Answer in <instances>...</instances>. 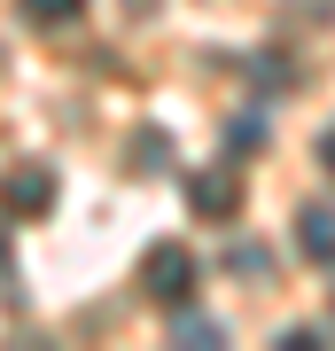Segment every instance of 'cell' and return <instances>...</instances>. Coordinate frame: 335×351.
Returning <instances> with one entry per match:
<instances>
[{
	"mask_svg": "<svg viewBox=\"0 0 335 351\" xmlns=\"http://www.w3.org/2000/svg\"><path fill=\"white\" fill-rule=\"evenodd\" d=\"M140 289H149L156 304H187L195 297V258H187L179 242H156V250L140 258Z\"/></svg>",
	"mask_w": 335,
	"mask_h": 351,
	"instance_id": "1",
	"label": "cell"
},
{
	"mask_svg": "<svg viewBox=\"0 0 335 351\" xmlns=\"http://www.w3.org/2000/svg\"><path fill=\"white\" fill-rule=\"evenodd\" d=\"M0 203H8V219H47V203H55V172H47V164H16V172L0 180Z\"/></svg>",
	"mask_w": 335,
	"mask_h": 351,
	"instance_id": "2",
	"label": "cell"
},
{
	"mask_svg": "<svg viewBox=\"0 0 335 351\" xmlns=\"http://www.w3.org/2000/svg\"><path fill=\"white\" fill-rule=\"evenodd\" d=\"M187 203H195V219H234L242 211V172L226 164V172H195L187 180Z\"/></svg>",
	"mask_w": 335,
	"mask_h": 351,
	"instance_id": "3",
	"label": "cell"
},
{
	"mask_svg": "<svg viewBox=\"0 0 335 351\" xmlns=\"http://www.w3.org/2000/svg\"><path fill=\"white\" fill-rule=\"evenodd\" d=\"M297 250L320 258V265H335V203H304V211H297Z\"/></svg>",
	"mask_w": 335,
	"mask_h": 351,
	"instance_id": "4",
	"label": "cell"
},
{
	"mask_svg": "<svg viewBox=\"0 0 335 351\" xmlns=\"http://www.w3.org/2000/svg\"><path fill=\"white\" fill-rule=\"evenodd\" d=\"M16 8H24V24H78V16H86V0H16Z\"/></svg>",
	"mask_w": 335,
	"mask_h": 351,
	"instance_id": "5",
	"label": "cell"
},
{
	"mask_svg": "<svg viewBox=\"0 0 335 351\" xmlns=\"http://www.w3.org/2000/svg\"><path fill=\"white\" fill-rule=\"evenodd\" d=\"M172 343H195V351H211V343H219V328H211V320H195V313H179V320H172Z\"/></svg>",
	"mask_w": 335,
	"mask_h": 351,
	"instance_id": "6",
	"label": "cell"
},
{
	"mask_svg": "<svg viewBox=\"0 0 335 351\" xmlns=\"http://www.w3.org/2000/svg\"><path fill=\"white\" fill-rule=\"evenodd\" d=\"M133 164H140V172H164V133H140L133 141Z\"/></svg>",
	"mask_w": 335,
	"mask_h": 351,
	"instance_id": "7",
	"label": "cell"
},
{
	"mask_svg": "<svg viewBox=\"0 0 335 351\" xmlns=\"http://www.w3.org/2000/svg\"><path fill=\"white\" fill-rule=\"evenodd\" d=\"M226 265H242V274H265V265H273V258H265L258 242H234V250H226Z\"/></svg>",
	"mask_w": 335,
	"mask_h": 351,
	"instance_id": "8",
	"label": "cell"
},
{
	"mask_svg": "<svg viewBox=\"0 0 335 351\" xmlns=\"http://www.w3.org/2000/svg\"><path fill=\"white\" fill-rule=\"evenodd\" d=\"M281 351H320V328H281Z\"/></svg>",
	"mask_w": 335,
	"mask_h": 351,
	"instance_id": "9",
	"label": "cell"
},
{
	"mask_svg": "<svg viewBox=\"0 0 335 351\" xmlns=\"http://www.w3.org/2000/svg\"><path fill=\"white\" fill-rule=\"evenodd\" d=\"M320 164H327V172H335V125L320 133Z\"/></svg>",
	"mask_w": 335,
	"mask_h": 351,
	"instance_id": "10",
	"label": "cell"
},
{
	"mask_svg": "<svg viewBox=\"0 0 335 351\" xmlns=\"http://www.w3.org/2000/svg\"><path fill=\"white\" fill-rule=\"evenodd\" d=\"M0 274H8V242H0Z\"/></svg>",
	"mask_w": 335,
	"mask_h": 351,
	"instance_id": "11",
	"label": "cell"
},
{
	"mask_svg": "<svg viewBox=\"0 0 335 351\" xmlns=\"http://www.w3.org/2000/svg\"><path fill=\"white\" fill-rule=\"evenodd\" d=\"M133 8H149V0H133Z\"/></svg>",
	"mask_w": 335,
	"mask_h": 351,
	"instance_id": "12",
	"label": "cell"
}]
</instances>
